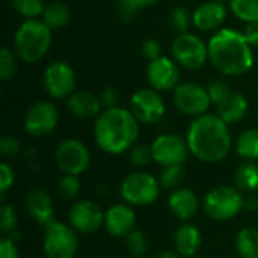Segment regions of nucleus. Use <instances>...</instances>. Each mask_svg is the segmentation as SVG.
<instances>
[{
	"label": "nucleus",
	"mask_w": 258,
	"mask_h": 258,
	"mask_svg": "<svg viewBox=\"0 0 258 258\" xmlns=\"http://www.w3.org/2000/svg\"><path fill=\"white\" fill-rule=\"evenodd\" d=\"M186 141L190 153L204 163H218L231 150L228 124L218 113L197 116L189 125Z\"/></svg>",
	"instance_id": "obj_1"
},
{
	"label": "nucleus",
	"mask_w": 258,
	"mask_h": 258,
	"mask_svg": "<svg viewBox=\"0 0 258 258\" xmlns=\"http://www.w3.org/2000/svg\"><path fill=\"white\" fill-rule=\"evenodd\" d=\"M139 136V121L130 109H104L94 124V139L98 148L107 154L130 151Z\"/></svg>",
	"instance_id": "obj_2"
},
{
	"label": "nucleus",
	"mask_w": 258,
	"mask_h": 258,
	"mask_svg": "<svg viewBox=\"0 0 258 258\" xmlns=\"http://www.w3.org/2000/svg\"><path fill=\"white\" fill-rule=\"evenodd\" d=\"M209 60L225 76H243L254 65V54L242 32L221 29L209 41Z\"/></svg>",
	"instance_id": "obj_3"
},
{
	"label": "nucleus",
	"mask_w": 258,
	"mask_h": 258,
	"mask_svg": "<svg viewBox=\"0 0 258 258\" xmlns=\"http://www.w3.org/2000/svg\"><path fill=\"white\" fill-rule=\"evenodd\" d=\"M51 29L42 20H26L15 32L14 50L26 63L39 62L50 50Z\"/></svg>",
	"instance_id": "obj_4"
},
{
	"label": "nucleus",
	"mask_w": 258,
	"mask_h": 258,
	"mask_svg": "<svg viewBox=\"0 0 258 258\" xmlns=\"http://www.w3.org/2000/svg\"><path fill=\"white\" fill-rule=\"evenodd\" d=\"M243 209L242 192L231 186H218L212 189L204 200L206 213L216 221H228Z\"/></svg>",
	"instance_id": "obj_5"
},
{
	"label": "nucleus",
	"mask_w": 258,
	"mask_h": 258,
	"mask_svg": "<svg viewBox=\"0 0 258 258\" xmlns=\"http://www.w3.org/2000/svg\"><path fill=\"white\" fill-rule=\"evenodd\" d=\"M44 252L47 258H74L79 240L73 227L59 224L54 219L44 227Z\"/></svg>",
	"instance_id": "obj_6"
},
{
	"label": "nucleus",
	"mask_w": 258,
	"mask_h": 258,
	"mask_svg": "<svg viewBox=\"0 0 258 258\" xmlns=\"http://www.w3.org/2000/svg\"><path fill=\"white\" fill-rule=\"evenodd\" d=\"M160 184L148 172H132L121 183V197L133 206H150L159 197Z\"/></svg>",
	"instance_id": "obj_7"
},
{
	"label": "nucleus",
	"mask_w": 258,
	"mask_h": 258,
	"mask_svg": "<svg viewBox=\"0 0 258 258\" xmlns=\"http://www.w3.org/2000/svg\"><path fill=\"white\" fill-rule=\"evenodd\" d=\"M171 50L174 60L187 70H198L206 63V60H209V47L206 42L189 32L178 33L172 41Z\"/></svg>",
	"instance_id": "obj_8"
},
{
	"label": "nucleus",
	"mask_w": 258,
	"mask_h": 258,
	"mask_svg": "<svg viewBox=\"0 0 258 258\" xmlns=\"http://www.w3.org/2000/svg\"><path fill=\"white\" fill-rule=\"evenodd\" d=\"M172 101L174 106L184 115L189 116H201L207 113L212 100L207 92V88L194 83V82H186L180 83L172 94Z\"/></svg>",
	"instance_id": "obj_9"
},
{
	"label": "nucleus",
	"mask_w": 258,
	"mask_h": 258,
	"mask_svg": "<svg viewBox=\"0 0 258 258\" xmlns=\"http://www.w3.org/2000/svg\"><path fill=\"white\" fill-rule=\"evenodd\" d=\"M42 85L51 98H68L76 88V73L68 62L54 60L45 68Z\"/></svg>",
	"instance_id": "obj_10"
},
{
	"label": "nucleus",
	"mask_w": 258,
	"mask_h": 258,
	"mask_svg": "<svg viewBox=\"0 0 258 258\" xmlns=\"http://www.w3.org/2000/svg\"><path fill=\"white\" fill-rule=\"evenodd\" d=\"M57 168L70 175H79L86 171L91 162V154L86 145L79 139L62 141L54 153Z\"/></svg>",
	"instance_id": "obj_11"
},
{
	"label": "nucleus",
	"mask_w": 258,
	"mask_h": 258,
	"mask_svg": "<svg viewBox=\"0 0 258 258\" xmlns=\"http://www.w3.org/2000/svg\"><path fill=\"white\" fill-rule=\"evenodd\" d=\"M130 110L139 122L156 124L163 118L166 106L159 91L153 88H142L132 95Z\"/></svg>",
	"instance_id": "obj_12"
},
{
	"label": "nucleus",
	"mask_w": 258,
	"mask_h": 258,
	"mask_svg": "<svg viewBox=\"0 0 258 258\" xmlns=\"http://www.w3.org/2000/svg\"><path fill=\"white\" fill-rule=\"evenodd\" d=\"M151 148H153L154 162H157L163 168L183 165L190 153L187 141H184L181 136L174 133H165L157 136L153 141Z\"/></svg>",
	"instance_id": "obj_13"
},
{
	"label": "nucleus",
	"mask_w": 258,
	"mask_h": 258,
	"mask_svg": "<svg viewBox=\"0 0 258 258\" xmlns=\"http://www.w3.org/2000/svg\"><path fill=\"white\" fill-rule=\"evenodd\" d=\"M57 119L59 113L54 104L45 100L36 101L27 109L24 115V130L33 138H41L56 128Z\"/></svg>",
	"instance_id": "obj_14"
},
{
	"label": "nucleus",
	"mask_w": 258,
	"mask_h": 258,
	"mask_svg": "<svg viewBox=\"0 0 258 258\" xmlns=\"http://www.w3.org/2000/svg\"><path fill=\"white\" fill-rule=\"evenodd\" d=\"M147 80L156 91L175 89L180 85V68L172 59L160 56L147 65Z\"/></svg>",
	"instance_id": "obj_15"
},
{
	"label": "nucleus",
	"mask_w": 258,
	"mask_h": 258,
	"mask_svg": "<svg viewBox=\"0 0 258 258\" xmlns=\"http://www.w3.org/2000/svg\"><path fill=\"white\" fill-rule=\"evenodd\" d=\"M68 221L74 230L91 234L104 225V213L94 201H79L70 209Z\"/></svg>",
	"instance_id": "obj_16"
},
{
	"label": "nucleus",
	"mask_w": 258,
	"mask_h": 258,
	"mask_svg": "<svg viewBox=\"0 0 258 258\" xmlns=\"http://www.w3.org/2000/svg\"><path fill=\"white\" fill-rule=\"evenodd\" d=\"M136 225L135 212L124 204L112 206L104 213V228L113 237H127Z\"/></svg>",
	"instance_id": "obj_17"
},
{
	"label": "nucleus",
	"mask_w": 258,
	"mask_h": 258,
	"mask_svg": "<svg viewBox=\"0 0 258 258\" xmlns=\"http://www.w3.org/2000/svg\"><path fill=\"white\" fill-rule=\"evenodd\" d=\"M227 18V9L222 2L209 0L201 3L192 15V23L197 29L210 32L219 29Z\"/></svg>",
	"instance_id": "obj_18"
},
{
	"label": "nucleus",
	"mask_w": 258,
	"mask_h": 258,
	"mask_svg": "<svg viewBox=\"0 0 258 258\" xmlns=\"http://www.w3.org/2000/svg\"><path fill=\"white\" fill-rule=\"evenodd\" d=\"M168 207L177 219L190 221L198 213L200 201H198V197L190 189L180 187L177 190H172L168 200Z\"/></svg>",
	"instance_id": "obj_19"
},
{
	"label": "nucleus",
	"mask_w": 258,
	"mask_h": 258,
	"mask_svg": "<svg viewBox=\"0 0 258 258\" xmlns=\"http://www.w3.org/2000/svg\"><path fill=\"white\" fill-rule=\"evenodd\" d=\"M67 107L68 110L82 119H89V118H95L98 116L103 110L100 97H95L92 92L89 91H77L73 92L68 98H67Z\"/></svg>",
	"instance_id": "obj_20"
},
{
	"label": "nucleus",
	"mask_w": 258,
	"mask_h": 258,
	"mask_svg": "<svg viewBox=\"0 0 258 258\" xmlns=\"http://www.w3.org/2000/svg\"><path fill=\"white\" fill-rule=\"evenodd\" d=\"M26 209H27L29 215L32 216V219L44 227L53 221L51 200L41 189H33L32 192H29V195L26 198Z\"/></svg>",
	"instance_id": "obj_21"
},
{
	"label": "nucleus",
	"mask_w": 258,
	"mask_h": 258,
	"mask_svg": "<svg viewBox=\"0 0 258 258\" xmlns=\"http://www.w3.org/2000/svg\"><path fill=\"white\" fill-rule=\"evenodd\" d=\"M174 245L181 257H194L203 245L201 231L190 224L180 225L174 234Z\"/></svg>",
	"instance_id": "obj_22"
},
{
	"label": "nucleus",
	"mask_w": 258,
	"mask_h": 258,
	"mask_svg": "<svg viewBox=\"0 0 258 258\" xmlns=\"http://www.w3.org/2000/svg\"><path fill=\"white\" fill-rule=\"evenodd\" d=\"M216 109H218V115L227 124H236L242 118H245V115L249 109V103L243 94L233 91L230 94V97L224 103H221Z\"/></svg>",
	"instance_id": "obj_23"
},
{
	"label": "nucleus",
	"mask_w": 258,
	"mask_h": 258,
	"mask_svg": "<svg viewBox=\"0 0 258 258\" xmlns=\"http://www.w3.org/2000/svg\"><path fill=\"white\" fill-rule=\"evenodd\" d=\"M236 186L240 192L252 194L258 189V165L255 162L246 160L242 163L234 174Z\"/></svg>",
	"instance_id": "obj_24"
},
{
	"label": "nucleus",
	"mask_w": 258,
	"mask_h": 258,
	"mask_svg": "<svg viewBox=\"0 0 258 258\" xmlns=\"http://www.w3.org/2000/svg\"><path fill=\"white\" fill-rule=\"evenodd\" d=\"M71 20V11L70 8L62 2H53L45 6L42 12V21L53 30L65 27Z\"/></svg>",
	"instance_id": "obj_25"
},
{
	"label": "nucleus",
	"mask_w": 258,
	"mask_h": 258,
	"mask_svg": "<svg viewBox=\"0 0 258 258\" xmlns=\"http://www.w3.org/2000/svg\"><path fill=\"white\" fill-rule=\"evenodd\" d=\"M236 249L242 258H258V230H240L236 237Z\"/></svg>",
	"instance_id": "obj_26"
},
{
	"label": "nucleus",
	"mask_w": 258,
	"mask_h": 258,
	"mask_svg": "<svg viewBox=\"0 0 258 258\" xmlns=\"http://www.w3.org/2000/svg\"><path fill=\"white\" fill-rule=\"evenodd\" d=\"M236 151L240 157L255 162L258 160V128L245 130L236 142Z\"/></svg>",
	"instance_id": "obj_27"
},
{
	"label": "nucleus",
	"mask_w": 258,
	"mask_h": 258,
	"mask_svg": "<svg viewBox=\"0 0 258 258\" xmlns=\"http://www.w3.org/2000/svg\"><path fill=\"white\" fill-rule=\"evenodd\" d=\"M230 9L245 23L258 21V0H230Z\"/></svg>",
	"instance_id": "obj_28"
},
{
	"label": "nucleus",
	"mask_w": 258,
	"mask_h": 258,
	"mask_svg": "<svg viewBox=\"0 0 258 258\" xmlns=\"http://www.w3.org/2000/svg\"><path fill=\"white\" fill-rule=\"evenodd\" d=\"M184 169L183 165H174V166H165L160 172L159 183L162 187L169 190H177L181 187L184 181Z\"/></svg>",
	"instance_id": "obj_29"
},
{
	"label": "nucleus",
	"mask_w": 258,
	"mask_h": 258,
	"mask_svg": "<svg viewBox=\"0 0 258 258\" xmlns=\"http://www.w3.org/2000/svg\"><path fill=\"white\" fill-rule=\"evenodd\" d=\"M12 8L15 9L17 14H20L21 17H26L27 20L42 15L45 9L44 0H12Z\"/></svg>",
	"instance_id": "obj_30"
},
{
	"label": "nucleus",
	"mask_w": 258,
	"mask_h": 258,
	"mask_svg": "<svg viewBox=\"0 0 258 258\" xmlns=\"http://www.w3.org/2000/svg\"><path fill=\"white\" fill-rule=\"evenodd\" d=\"M125 246H127V251H128L130 257L141 258L147 254L148 242H147V237H145V234L142 231L133 230L125 237Z\"/></svg>",
	"instance_id": "obj_31"
},
{
	"label": "nucleus",
	"mask_w": 258,
	"mask_h": 258,
	"mask_svg": "<svg viewBox=\"0 0 258 258\" xmlns=\"http://www.w3.org/2000/svg\"><path fill=\"white\" fill-rule=\"evenodd\" d=\"M157 0H118V14L122 20H132L141 9L154 5Z\"/></svg>",
	"instance_id": "obj_32"
},
{
	"label": "nucleus",
	"mask_w": 258,
	"mask_h": 258,
	"mask_svg": "<svg viewBox=\"0 0 258 258\" xmlns=\"http://www.w3.org/2000/svg\"><path fill=\"white\" fill-rule=\"evenodd\" d=\"M17 73V60L15 54L12 53L11 48L3 47L0 50V79L3 82L11 80Z\"/></svg>",
	"instance_id": "obj_33"
},
{
	"label": "nucleus",
	"mask_w": 258,
	"mask_h": 258,
	"mask_svg": "<svg viewBox=\"0 0 258 258\" xmlns=\"http://www.w3.org/2000/svg\"><path fill=\"white\" fill-rule=\"evenodd\" d=\"M169 21H171V26L175 32L178 33H186L189 26H190V21H192V15L189 12V9H186L184 6H175L172 11H171V15H169Z\"/></svg>",
	"instance_id": "obj_34"
},
{
	"label": "nucleus",
	"mask_w": 258,
	"mask_h": 258,
	"mask_svg": "<svg viewBox=\"0 0 258 258\" xmlns=\"http://www.w3.org/2000/svg\"><path fill=\"white\" fill-rule=\"evenodd\" d=\"M57 190H59V195L63 198V200H73L79 195L80 192V181L77 178V175H70V174H65L59 183H57Z\"/></svg>",
	"instance_id": "obj_35"
},
{
	"label": "nucleus",
	"mask_w": 258,
	"mask_h": 258,
	"mask_svg": "<svg viewBox=\"0 0 258 258\" xmlns=\"http://www.w3.org/2000/svg\"><path fill=\"white\" fill-rule=\"evenodd\" d=\"M207 92H209V95H210L212 104H215V106L218 107L221 103H224V101L230 97V94L233 92V89H231V88L228 86V83L224 82V80H213V82L209 83Z\"/></svg>",
	"instance_id": "obj_36"
},
{
	"label": "nucleus",
	"mask_w": 258,
	"mask_h": 258,
	"mask_svg": "<svg viewBox=\"0 0 258 258\" xmlns=\"http://www.w3.org/2000/svg\"><path fill=\"white\" fill-rule=\"evenodd\" d=\"M154 160L153 148L148 144H138L133 145L130 150V162L135 166H147Z\"/></svg>",
	"instance_id": "obj_37"
},
{
	"label": "nucleus",
	"mask_w": 258,
	"mask_h": 258,
	"mask_svg": "<svg viewBox=\"0 0 258 258\" xmlns=\"http://www.w3.org/2000/svg\"><path fill=\"white\" fill-rule=\"evenodd\" d=\"M18 218L12 206L3 204L0 207V230L3 234H11L17 227Z\"/></svg>",
	"instance_id": "obj_38"
},
{
	"label": "nucleus",
	"mask_w": 258,
	"mask_h": 258,
	"mask_svg": "<svg viewBox=\"0 0 258 258\" xmlns=\"http://www.w3.org/2000/svg\"><path fill=\"white\" fill-rule=\"evenodd\" d=\"M0 153L5 157H15L20 153V142L9 135H5L0 139Z\"/></svg>",
	"instance_id": "obj_39"
},
{
	"label": "nucleus",
	"mask_w": 258,
	"mask_h": 258,
	"mask_svg": "<svg viewBox=\"0 0 258 258\" xmlns=\"http://www.w3.org/2000/svg\"><path fill=\"white\" fill-rule=\"evenodd\" d=\"M100 101L103 109H113L119 104V92L115 88H104L100 94Z\"/></svg>",
	"instance_id": "obj_40"
},
{
	"label": "nucleus",
	"mask_w": 258,
	"mask_h": 258,
	"mask_svg": "<svg viewBox=\"0 0 258 258\" xmlns=\"http://www.w3.org/2000/svg\"><path fill=\"white\" fill-rule=\"evenodd\" d=\"M14 171L8 163L0 165V194L2 197L9 190V187L14 184Z\"/></svg>",
	"instance_id": "obj_41"
},
{
	"label": "nucleus",
	"mask_w": 258,
	"mask_h": 258,
	"mask_svg": "<svg viewBox=\"0 0 258 258\" xmlns=\"http://www.w3.org/2000/svg\"><path fill=\"white\" fill-rule=\"evenodd\" d=\"M160 51H162L160 44L156 39H145L141 45V53L148 60H154V59L160 57Z\"/></svg>",
	"instance_id": "obj_42"
},
{
	"label": "nucleus",
	"mask_w": 258,
	"mask_h": 258,
	"mask_svg": "<svg viewBox=\"0 0 258 258\" xmlns=\"http://www.w3.org/2000/svg\"><path fill=\"white\" fill-rule=\"evenodd\" d=\"M0 258H20L12 239L5 237L0 240Z\"/></svg>",
	"instance_id": "obj_43"
},
{
	"label": "nucleus",
	"mask_w": 258,
	"mask_h": 258,
	"mask_svg": "<svg viewBox=\"0 0 258 258\" xmlns=\"http://www.w3.org/2000/svg\"><path fill=\"white\" fill-rule=\"evenodd\" d=\"M243 35L246 38V41L249 42V45L258 47V21L252 23H246V27L243 30Z\"/></svg>",
	"instance_id": "obj_44"
},
{
	"label": "nucleus",
	"mask_w": 258,
	"mask_h": 258,
	"mask_svg": "<svg viewBox=\"0 0 258 258\" xmlns=\"http://www.w3.org/2000/svg\"><path fill=\"white\" fill-rule=\"evenodd\" d=\"M243 207L249 212H258V197L254 194H248L243 197Z\"/></svg>",
	"instance_id": "obj_45"
},
{
	"label": "nucleus",
	"mask_w": 258,
	"mask_h": 258,
	"mask_svg": "<svg viewBox=\"0 0 258 258\" xmlns=\"http://www.w3.org/2000/svg\"><path fill=\"white\" fill-rule=\"evenodd\" d=\"M181 255L175 251H171V249H165V251H160L154 258H180Z\"/></svg>",
	"instance_id": "obj_46"
},
{
	"label": "nucleus",
	"mask_w": 258,
	"mask_h": 258,
	"mask_svg": "<svg viewBox=\"0 0 258 258\" xmlns=\"http://www.w3.org/2000/svg\"><path fill=\"white\" fill-rule=\"evenodd\" d=\"M216 2H224V0H216Z\"/></svg>",
	"instance_id": "obj_47"
},
{
	"label": "nucleus",
	"mask_w": 258,
	"mask_h": 258,
	"mask_svg": "<svg viewBox=\"0 0 258 258\" xmlns=\"http://www.w3.org/2000/svg\"><path fill=\"white\" fill-rule=\"evenodd\" d=\"M190 258H200V257H190Z\"/></svg>",
	"instance_id": "obj_48"
}]
</instances>
